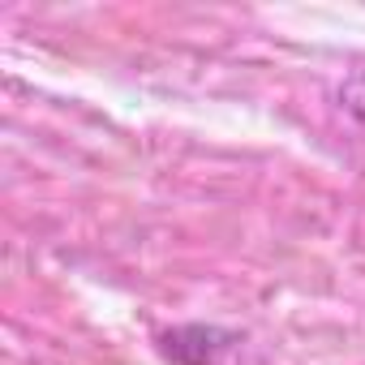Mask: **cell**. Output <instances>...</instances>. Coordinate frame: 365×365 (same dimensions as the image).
Wrapping results in <instances>:
<instances>
[]
</instances>
